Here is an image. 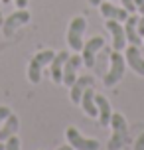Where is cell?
<instances>
[{"mask_svg": "<svg viewBox=\"0 0 144 150\" xmlns=\"http://www.w3.org/2000/svg\"><path fill=\"white\" fill-rule=\"evenodd\" d=\"M111 128H113V134L109 138V150H121L124 144L128 142V127H126V120L121 112H114L111 117Z\"/></svg>", "mask_w": 144, "mask_h": 150, "instance_id": "cell-1", "label": "cell"}, {"mask_svg": "<svg viewBox=\"0 0 144 150\" xmlns=\"http://www.w3.org/2000/svg\"><path fill=\"white\" fill-rule=\"evenodd\" d=\"M87 28V20L83 16H75L67 30V44L73 52H81L83 50V34Z\"/></svg>", "mask_w": 144, "mask_h": 150, "instance_id": "cell-2", "label": "cell"}, {"mask_svg": "<svg viewBox=\"0 0 144 150\" xmlns=\"http://www.w3.org/2000/svg\"><path fill=\"white\" fill-rule=\"evenodd\" d=\"M53 55H55V52L44 50V52L36 53V55L32 57L30 65H28V79H30L32 83H40V79H42V69L46 67L47 63H52Z\"/></svg>", "mask_w": 144, "mask_h": 150, "instance_id": "cell-3", "label": "cell"}, {"mask_svg": "<svg viewBox=\"0 0 144 150\" xmlns=\"http://www.w3.org/2000/svg\"><path fill=\"white\" fill-rule=\"evenodd\" d=\"M124 69H126V61H124V57H122L121 53L114 50V52L111 53V69H109V73L105 75V87L116 85V83L124 77Z\"/></svg>", "mask_w": 144, "mask_h": 150, "instance_id": "cell-4", "label": "cell"}, {"mask_svg": "<svg viewBox=\"0 0 144 150\" xmlns=\"http://www.w3.org/2000/svg\"><path fill=\"white\" fill-rule=\"evenodd\" d=\"M30 18H32V14L28 12V10H24V8H20V10L14 12V14H10L6 20L2 22V32H4V36L12 38L20 26H24V24L30 22Z\"/></svg>", "mask_w": 144, "mask_h": 150, "instance_id": "cell-5", "label": "cell"}, {"mask_svg": "<svg viewBox=\"0 0 144 150\" xmlns=\"http://www.w3.org/2000/svg\"><path fill=\"white\" fill-rule=\"evenodd\" d=\"M65 134H67V140H69V144L73 146V150H99V140L81 136L77 128L69 127Z\"/></svg>", "mask_w": 144, "mask_h": 150, "instance_id": "cell-6", "label": "cell"}, {"mask_svg": "<svg viewBox=\"0 0 144 150\" xmlns=\"http://www.w3.org/2000/svg\"><path fill=\"white\" fill-rule=\"evenodd\" d=\"M107 30L111 32V36H113V47L116 52H122L124 47H126V34H124V26L116 22V20H107L105 22Z\"/></svg>", "mask_w": 144, "mask_h": 150, "instance_id": "cell-7", "label": "cell"}, {"mask_svg": "<svg viewBox=\"0 0 144 150\" xmlns=\"http://www.w3.org/2000/svg\"><path fill=\"white\" fill-rule=\"evenodd\" d=\"M105 45V40L101 36H95V38H91L87 44H83V63L87 65V67H93L95 65V53L101 50Z\"/></svg>", "mask_w": 144, "mask_h": 150, "instance_id": "cell-8", "label": "cell"}, {"mask_svg": "<svg viewBox=\"0 0 144 150\" xmlns=\"http://www.w3.org/2000/svg\"><path fill=\"white\" fill-rule=\"evenodd\" d=\"M83 63V57L75 53V55H69L67 61H65V65H63V85H73V81L77 79V69L79 65Z\"/></svg>", "mask_w": 144, "mask_h": 150, "instance_id": "cell-9", "label": "cell"}, {"mask_svg": "<svg viewBox=\"0 0 144 150\" xmlns=\"http://www.w3.org/2000/svg\"><path fill=\"white\" fill-rule=\"evenodd\" d=\"M93 85H95V79H93L91 75H83V77L75 79L73 85H71V101H73L75 105H79L85 89H87V87H93Z\"/></svg>", "mask_w": 144, "mask_h": 150, "instance_id": "cell-10", "label": "cell"}, {"mask_svg": "<svg viewBox=\"0 0 144 150\" xmlns=\"http://www.w3.org/2000/svg\"><path fill=\"white\" fill-rule=\"evenodd\" d=\"M101 14L105 16L107 20H116V22H124L128 18V10L126 8H121V6H113L111 2H101Z\"/></svg>", "mask_w": 144, "mask_h": 150, "instance_id": "cell-11", "label": "cell"}, {"mask_svg": "<svg viewBox=\"0 0 144 150\" xmlns=\"http://www.w3.org/2000/svg\"><path fill=\"white\" fill-rule=\"evenodd\" d=\"M124 50H126V63H128V67L134 69L138 75L144 77V59H142V55H140V52H138V45L130 44Z\"/></svg>", "mask_w": 144, "mask_h": 150, "instance_id": "cell-12", "label": "cell"}, {"mask_svg": "<svg viewBox=\"0 0 144 150\" xmlns=\"http://www.w3.org/2000/svg\"><path fill=\"white\" fill-rule=\"evenodd\" d=\"M95 105H97V111H99V122L103 127H109L111 125V117H113L109 99L103 97V95H95Z\"/></svg>", "mask_w": 144, "mask_h": 150, "instance_id": "cell-13", "label": "cell"}, {"mask_svg": "<svg viewBox=\"0 0 144 150\" xmlns=\"http://www.w3.org/2000/svg\"><path fill=\"white\" fill-rule=\"evenodd\" d=\"M67 57H69L67 52H59V53L53 55V59H52V79L55 83H63V65H65Z\"/></svg>", "mask_w": 144, "mask_h": 150, "instance_id": "cell-14", "label": "cell"}, {"mask_svg": "<svg viewBox=\"0 0 144 150\" xmlns=\"http://www.w3.org/2000/svg\"><path fill=\"white\" fill-rule=\"evenodd\" d=\"M18 127H20L18 117L10 112V115L6 117V120L2 122V127H0V142H6L10 136H14L16 132H18Z\"/></svg>", "mask_w": 144, "mask_h": 150, "instance_id": "cell-15", "label": "cell"}, {"mask_svg": "<svg viewBox=\"0 0 144 150\" xmlns=\"http://www.w3.org/2000/svg\"><path fill=\"white\" fill-rule=\"evenodd\" d=\"M124 34H126V42H130L132 45H140L142 38L138 34V18L134 14L126 18V24H124Z\"/></svg>", "mask_w": 144, "mask_h": 150, "instance_id": "cell-16", "label": "cell"}, {"mask_svg": "<svg viewBox=\"0 0 144 150\" xmlns=\"http://www.w3.org/2000/svg\"><path fill=\"white\" fill-rule=\"evenodd\" d=\"M81 107L83 111L89 115V117H99V111H97V105H95V91L93 87H87L81 97Z\"/></svg>", "mask_w": 144, "mask_h": 150, "instance_id": "cell-17", "label": "cell"}, {"mask_svg": "<svg viewBox=\"0 0 144 150\" xmlns=\"http://www.w3.org/2000/svg\"><path fill=\"white\" fill-rule=\"evenodd\" d=\"M4 150H20V138L18 136H10L6 140V144H4Z\"/></svg>", "mask_w": 144, "mask_h": 150, "instance_id": "cell-18", "label": "cell"}, {"mask_svg": "<svg viewBox=\"0 0 144 150\" xmlns=\"http://www.w3.org/2000/svg\"><path fill=\"white\" fill-rule=\"evenodd\" d=\"M121 2H122V6L126 8L130 14H132V12H136V4H134V0H121Z\"/></svg>", "mask_w": 144, "mask_h": 150, "instance_id": "cell-19", "label": "cell"}, {"mask_svg": "<svg viewBox=\"0 0 144 150\" xmlns=\"http://www.w3.org/2000/svg\"><path fill=\"white\" fill-rule=\"evenodd\" d=\"M134 150H144V132L136 138V142H134Z\"/></svg>", "mask_w": 144, "mask_h": 150, "instance_id": "cell-20", "label": "cell"}, {"mask_svg": "<svg viewBox=\"0 0 144 150\" xmlns=\"http://www.w3.org/2000/svg\"><path fill=\"white\" fill-rule=\"evenodd\" d=\"M8 115H10V109H8V107H0V125L6 120Z\"/></svg>", "mask_w": 144, "mask_h": 150, "instance_id": "cell-21", "label": "cell"}, {"mask_svg": "<svg viewBox=\"0 0 144 150\" xmlns=\"http://www.w3.org/2000/svg\"><path fill=\"white\" fill-rule=\"evenodd\" d=\"M138 34H140V38L144 36V14H142V18L138 20Z\"/></svg>", "mask_w": 144, "mask_h": 150, "instance_id": "cell-22", "label": "cell"}, {"mask_svg": "<svg viewBox=\"0 0 144 150\" xmlns=\"http://www.w3.org/2000/svg\"><path fill=\"white\" fill-rule=\"evenodd\" d=\"M134 4H136V10H140L144 14V0H134Z\"/></svg>", "mask_w": 144, "mask_h": 150, "instance_id": "cell-23", "label": "cell"}, {"mask_svg": "<svg viewBox=\"0 0 144 150\" xmlns=\"http://www.w3.org/2000/svg\"><path fill=\"white\" fill-rule=\"evenodd\" d=\"M16 6L18 8H26L28 6V0H16Z\"/></svg>", "mask_w": 144, "mask_h": 150, "instance_id": "cell-24", "label": "cell"}, {"mask_svg": "<svg viewBox=\"0 0 144 150\" xmlns=\"http://www.w3.org/2000/svg\"><path fill=\"white\" fill-rule=\"evenodd\" d=\"M89 2H91L93 6H99V4H101V2H107V0H89Z\"/></svg>", "mask_w": 144, "mask_h": 150, "instance_id": "cell-25", "label": "cell"}, {"mask_svg": "<svg viewBox=\"0 0 144 150\" xmlns=\"http://www.w3.org/2000/svg\"><path fill=\"white\" fill-rule=\"evenodd\" d=\"M57 150H73V146L69 144V146H61V148H57Z\"/></svg>", "mask_w": 144, "mask_h": 150, "instance_id": "cell-26", "label": "cell"}, {"mask_svg": "<svg viewBox=\"0 0 144 150\" xmlns=\"http://www.w3.org/2000/svg\"><path fill=\"white\" fill-rule=\"evenodd\" d=\"M0 150H4V144H2V142H0Z\"/></svg>", "mask_w": 144, "mask_h": 150, "instance_id": "cell-27", "label": "cell"}, {"mask_svg": "<svg viewBox=\"0 0 144 150\" xmlns=\"http://www.w3.org/2000/svg\"><path fill=\"white\" fill-rule=\"evenodd\" d=\"M2 22H4V20H2V16H0V26H2Z\"/></svg>", "mask_w": 144, "mask_h": 150, "instance_id": "cell-28", "label": "cell"}]
</instances>
